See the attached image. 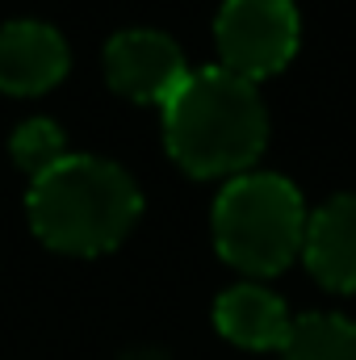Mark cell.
Masks as SVG:
<instances>
[{"label": "cell", "instance_id": "2", "mask_svg": "<svg viewBox=\"0 0 356 360\" xmlns=\"http://www.w3.org/2000/svg\"><path fill=\"white\" fill-rule=\"evenodd\" d=\"M143 210L134 176L101 155H63L30 184V222L59 252H109L126 239Z\"/></svg>", "mask_w": 356, "mask_h": 360}, {"label": "cell", "instance_id": "6", "mask_svg": "<svg viewBox=\"0 0 356 360\" xmlns=\"http://www.w3.org/2000/svg\"><path fill=\"white\" fill-rule=\"evenodd\" d=\"M68 72V42L55 25L21 17L0 25V89L42 92Z\"/></svg>", "mask_w": 356, "mask_h": 360}, {"label": "cell", "instance_id": "8", "mask_svg": "<svg viewBox=\"0 0 356 360\" xmlns=\"http://www.w3.org/2000/svg\"><path fill=\"white\" fill-rule=\"evenodd\" d=\"M214 323L227 340L243 348H285L293 327L285 302L265 285H231L227 293H218Z\"/></svg>", "mask_w": 356, "mask_h": 360}, {"label": "cell", "instance_id": "9", "mask_svg": "<svg viewBox=\"0 0 356 360\" xmlns=\"http://www.w3.org/2000/svg\"><path fill=\"white\" fill-rule=\"evenodd\" d=\"M281 352L285 360H356V323L331 310L302 314L293 319Z\"/></svg>", "mask_w": 356, "mask_h": 360}, {"label": "cell", "instance_id": "3", "mask_svg": "<svg viewBox=\"0 0 356 360\" xmlns=\"http://www.w3.org/2000/svg\"><path fill=\"white\" fill-rule=\"evenodd\" d=\"M306 235V205L281 172H239L214 201L218 252L243 272L285 269Z\"/></svg>", "mask_w": 356, "mask_h": 360}, {"label": "cell", "instance_id": "7", "mask_svg": "<svg viewBox=\"0 0 356 360\" xmlns=\"http://www.w3.org/2000/svg\"><path fill=\"white\" fill-rule=\"evenodd\" d=\"M302 256L323 285L356 289V193H336L306 214Z\"/></svg>", "mask_w": 356, "mask_h": 360}, {"label": "cell", "instance_id": "1", "mask_svg": "<svg viewBox=\"0 0 356 360\" xmlns=\"http://www.w3.org/2000/svg\"><path fill=\"white\" fill-rule=\"evenodd\" d=\"M168 151L197 176L248 168L268 139V109L256 80L214 63L189 72L164 105Z\"/></svg>", "mask_w": 356, "mask_h": 360}, {"label": "cell", "instance_id": "5", "mask_svg": "<svg viewBox=\"0 0 356 360\" xmlns=\"http://www.w3.org/2000/svg\"><path fill=\"white\" fill-rule=\"evenodd\" d=\"M105 76L109 84L134 101H160L168 105V96L184 84L189 63L180 55L177 38L151 25H134V30H117L105 46Z\"/></svg>", "mask_w": 356, "mask_h": 360}, {"label": "cell", "instance_id": "10", "mask_svg": "<svg viewBox=\"0 0 356 360\" xmlns=\"http://www.w3.org/2000/svg\"><path fill=\"white\" fill-rule=\"evenodd\" d=\"M8 147H13V160H17L30 176L51 172V168L68 155V139H63V130H59L55 122H46V117H30V122H21V126L13 130Z\"/></svg>", "mask_w": 356, "mask_h": 360}, {"label": "cell", "instance_id": "4", "mask_svg": "<svg viewBox=\"0 0 356 360\" xmlns=\"http://www.w3.org/2000/svg\"><path fill=\"white\" fill-rule=\"evenodd\" d=\"M214 34L222 68L260 80L298 51V8L293 0H222Z\"/></svg>", "mask_w": 356, "mask_h": 360}]
</instances>
